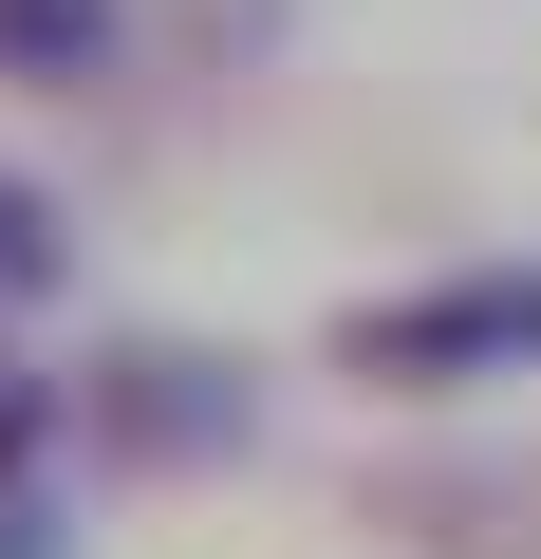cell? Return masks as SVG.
<instances>
[{
  "label": "cell",
  "mask_w": 541,
  "mask_h": 559,
  "mask_svg": "<svg viewBox=\"0 0 541 559\" xmlns=\"http://www.w3.org/2000/svg\"><path fill=\"white\" fill-rule=\"evenodd\" d=\"M485 355H541V280H448V299L355 318V373H485Z\"/></svg>",
  "instance_id": "cell-1"
},
{
  "label": "cell",
  "mask_w": 541,
  "mask_h": 559,
  "mask_svg": "<svg viewBox=\"0 0 541 559\" xmlns=\"http://www.w3.org/2000/svg\"><path fill=\"white\" fill-rule=\"evenodd\" d=\"M0 38L20 57H94V0H0Z\"/></svg>",
  "instance_id": "cell-2"
},
{
  "label": "cell",
  "mask_w": 541,
  "mask_h": 559,
  "mask_svg": "<svg viewBox=\"0 0 541 559\" xmlns=\"http://www.w3.org/2000/svg\"><path fill=\"white\" fill-rule=\"evenodd\" d=\"M20 280H38V205L0 187V299H20Z\"/></svg>",
  "instance_id": "cell-3"
}]
</instances>
